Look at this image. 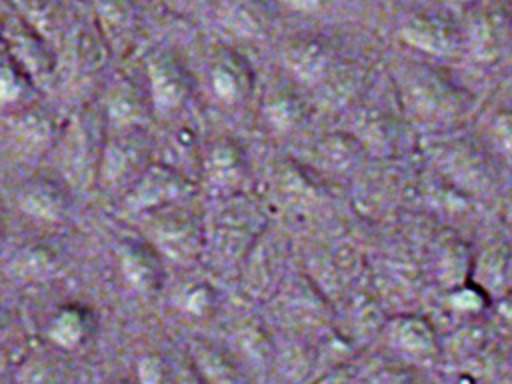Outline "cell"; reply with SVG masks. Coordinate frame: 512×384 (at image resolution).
Returning a JSON list of instances; mask_svg holds the SVG:
<instances>
[{"label":"cell","mask_w":512,"mask_h":384,"mask_svg":"<svg viewBox=\"0 0 512 384\" xmlns=\"http://www.w3.org/2000/svg\"><path fill=\"white\" fill-rule=\"evenodd\" d=\"M2 242H4V226H2V220H0V248H2Z\"/></svg>","instance_id":"obj_47"},{"label":"cell","mask_w":512,"mask_h":384,"mask_svg":"<svg viewBox=\"0 0 512 384\" xmlns=\"http://www.w3.org/2000/svg\"><path fill=\"white\" fill-rule=\"evenodd\" d=\"M154 140L144 126L110 128L98 184L110 192H126L136 178L154 162Z\"/></svg>","instance_id":"obj_7"},{"label":"cell","mask_w":512,"mask_h":384,"mask_svg":"<svg viewBox=\"0 0 512 384\" xmlns=\"http://www.w3.org/2000/svg\"><path fill=\"white\" fill-rule=\"evenodd\" d=\"M280 2L298 12H318L326 8L332 0H280Z\"/></svg>","instance_id":"obj_40"},{"label":"cell","mask_w":512,"mask_h":384,"mask_svg":"<svg viewBox=\"0 0 512 384\" xmlns=\"http://www.w3.org/2000/svg\"><path fill=\"white\" fill-rule=\"evenodd\" d=\"M196 182L168 162H152L120 196V214L144 216L190 196Z\"/></svg>","instance_id":"obj_8"},{"label":"cell","mask_w":512,"mask_h":384,"mask_svg":"<svg viewBox=\"0 0 512 384\" xmlns=\"http://www.w3.org/2000/svg\"><path fill=\"white\" fill-rule=\"evenodd\" d=\"M234 342H236V354L254 370H264V366H268L274 358L272 340L268 338L264 328L254 322L238 328L234 334Z\"/></svg>","instance_id":"obj_36"},{"label":"cell","mask_w":512,"mask_h":384,"mask_svg":"<svg viewBox=\"0 0 512 384\" xmlns=\"http://www.w3.org/2000/svg\"><path fill=\"white\" fill-rule=\"evenodd\" d=\"M390 76L406 122L420 136L460 130L476 114L474 94L442 68L402 60L392 66Z\"/></svg>","instance_id":"obj_1"},{"label":"cell","mask_w":512,"mask_h":384,"mask_svg":"<svg viewBox=\"0 0 512 384\" xmlns=\"http://www.w3.org/2000/svg\"><path fill=\"white\" fill-rule=\"evenodd\" d=\"M434 246V256H432V268L438 284L448 290L452 286H458L466 280L472 278V266H474V256L468 248L466 242H462L456 236H444L438 238Z\"/></svg>","instance_id":"obj_31"},{"label":"cell","mask_w":512,"mask_h":384,"mask_svg":"<svg viewBox=\"0 0 512 384\" xmlns=\"http://www.w3.org/2000/svg\"><path fill=\"white\" fill-rule=\"evenodd\" d=\"M108 48L110 44L106 42L100 26L82 20L74 24L66 36V64L78 76L92 74L106 62Z\"/></svg>","instance_id":"obj_28"},{"label":"cell","mask_w":512,"mask_h":384,"mask_svg":"<svg viewBox=\"0 0 512 384\" xmlns=\"http://www.w3.org/2000/svg\"><path fill=\"white\" fill-rule=\"evenodd\" d=\"M120 272L130 288L140 294H150L164 284V256L150 240L124 238L118 246Z\"/></svg>","instance_id":"obj_19"},{"label":"cell","mask_w":512,"mask_h":384,"mask_svg":"<svg viewBox=\"0 0 512 384\" xmlns=\"http://www.w3.org/2000/svg\"><path fill=\"white\" fill-rule=\"evenodd\" d=\"M148 218V240L156 250L176 264H192L206 252L208 230L202 218L178 202L144 214Z\"/></svg>","instance_id":"obj_6"},{"label":"cell","mask_w":512,"mask_h":384,"mask_svg":"<svg viewBox=\"0 0 512 384\" xmlns=\"http://www.w3.org/2000/svg\"><path fill=\"white\" fill-rule=\"evenodd\" d=\"M96 332L94 314L82 304L60 306L46 324V342L60 352H72L88 344Z\"/></svg>","instance_id":"obj_27"},{"label":"cell","mask_w":512,"mask_h":384,"mask_svg":"<svg viewBox=\"0 0 512 384\" xmlns=\"http://www.w3.org/2000/svg\"><path fill=\"white\" fill-rule=\"evenodd\" d=\"M278 200L292 210H308L322 202L324 188L316 174L296 160H282L274 170Z\"/></svg>","instance_id":"obj_24"},{"label":"cell","mask_w":512,"mask_h":384,"mask_svg":"<svg viewBox=\"0 0 512 384\" xmlns=\"http://www.w3.org/2000/svg\"><path fill=\"white\" fill-rule=\"evenodd\" d=\"M340 64L334 42L324 34L294 38L284 50V66L304 88L316 90Z\"/></svg>","instance_id":"obj_14"},{"label":"cell","mask_w":512,"mask_h":384,"mask_svg":"<svg viewBox=\"0 0 512 384\" xmlns=\"http://www.w3.org/2000/svg\"><path fill=\"white\" fill-rule=\"evenodd\" d=\"M400 40L428 56H454L464 48L462 26L436 12H414L400 24Z\"/></svg>","instance_id":"obj_12"},{"label":"cell","mask_w":512,"mask_h":384,"mask_svg":"<svg viewBox=\"0 0 512 384\" xmlns=\"http://www.w3.org/2000/svg\"><path fill=\"white\" fill-rule=\"evenodd\" d=\"M382 338L390 350L412 364H432L442 354L432 322L414 312H400L384 320Z\"/></svg>","instance_id":"obj_13"},{"label":"cell","mask_w":512,"mask_h":384,"mask_svg":"<svg viewBox=\"0 0 512 384\" xmlns=\"http://www.w3.org/2000/svg\"><path fill=\"white\" fill-rule=\"evenodd\" d=\"M422 150L446 186L464 196H482L492 188L496 162L476 136L460 130L422 136Z\"/></svg>","instance_id":"obj_2"},{"label":"cell","mask_w":512,"mask_h":384,"mask_svg":"<svg viewBox=\"0 0 512 384\" xmlns=\"http://www.w3.org/2000/svg\"><path fill=\"white\" fill-rule=\"evenodd\" d=\"M202 178L210 194L226 198L242 192L248 174V154L234 138L216 140L204 154Z\"/></svg>","instance_id":"obj_16"},{"label":"cell","mask_w":512,"mask_h":384,"mask_svg":"<svg viewBox=\"0 0 512 384\" xmlns=\"http://www.w3.org/2000/svg\"><path fill=\"white\" fill-rule=\"evenodd\" d=\"M62 268V256L48 242H28L6 262V274L18 282H42L54 278Z\"/></svg>","instance_id":"obj_29"},{"label":"cell","mask_w":512,"mask_h":384,"mask_svg":"<svg viewBox=\"0 0 512 384\" xmlns=\"http://www.w3.org/2000/svg\"><path fill=\"white\" fill-rule=\"evenodd\" d=\"M6 328H8V320H6V318H4V316H2V314H0V340H2V338H4V336H2V334H4V332H6Z\"/></svg>","instance_id":"obj_45"},{"label":"cell","mask_w":512,"mask_h":384,"mask_svg":"<svg viewBox=\"0 0 512 384\" xmlns=\"http://www.w3.org/2000/svg\"><path fill=\"white\" fill-rule=\"evenodd\" d=\"M6 136L10 146L24 158H38L46 154L56 142L54 116L32 102L20 104L6 116Z\"/></svg>","instance_id":"obj_15"},{"label":"cell","mask_w":512,"mask_h":384,"mask_svg":"<svg viewBox=\"0 0 512 384\" xmlns=\"http://www.w3.org/2000/svg\"><path fill=\"white\" fill-rule=\"evenodd\" d=\"M312 156L318 170L334 176L354 174L360 170L364 160L370 158L360 142L344 128L320 136L314 144Z\"/></svg>","instance_id":"obj_25"},{"label":"cell","mask_w":512,"mask_h":384,"mask_svg":"<svg viewBox=\"0 0 512 384\" xmlns=\"http://www.w3.org/2000/svg\"><path fill=\"white\" fill-rule=\"evenodd\" d=\"M12 376H14V370H10L8 356L0 348V384H12Z\"/></svg>","instance_id":"obj_42"},{"label":"cell","mask_w":512,"mask_h":384,"mask_svg":"<svg viewBox=\"0 0 512 384\" xmlns=\"http://www.w3.org/2000/svg\"><path fill=\"white\" fill-rule=\"evenodd\" d=\"M66 182L50 176H32L16 190L18 208L40 222H62L70 212Z\"/></svg>","instance_id":"obj_20"},{"label":"cell","mask_w":512,"mask_h":384,"mask_svg":"<svg viewBox=\"0 0 512 384\" xmlns=\"http://www.w3.org/2000/svg\"><path fill=\"white\" fill-rule=\"evenodd\" d=\"M108 120L102 106L80 108L60 138V168L64 182L86 188L98 182L102 154L108 138Z\"/></svg>","instance_id":"obj_4"},{"label":"cell","mask_w":512,"mask_h":384,"mask_svg":"<svg viewBox=\"0 0 512 384\" xmlns=\"http://www.w3.org/2000/svg\"><path fill=\"white\" fill-rule=\"evenodd\" d=\"M312 108V100L304 98L296 88L278 86L266 94L262 102V116L274 134L288 136L308 122Z\"/></svg>","instance_id":"obj_26"},{"label":"cell","mask_w":512,"mask_h":384,"mask_svg":"<svg viewBox=\"0 0 512 384\" xmlns=\"http://www.w3.org/2000/svg\"><path fill=\"white\" fill-rule=\"evenodd\" d=\"M208 230L206 252L214 254L220 266H240L252 244L268 228V218L260 202L244 192L220 198Z\"/></svg>","instance_id":"obj_3"},{"label":"cell","mask_w":512,"mask_h":384,"mask_svg":"<svg viewBox=\"0 0 512 384\" xmlns=\"http://www.w3.org/2000/svg\"><path fill=\"white\" fill-rule=\"evenodd\" d=\"M216 304H218V294L214 286L208 282H190L182 286L176 294V306L188 316L204 318L216 308Z\"/></svg>","instance_id":"obj_37"},{"label":"cell","mask_w":512,"mask_h":384,"mask_svg":"<svg viewBox=\"0 0 512 384\" xmlns=\"http://www.w3.org/2000/svg\"><path fill=\"white\" fill-rule=\"evenodd\" d=\"M94 10L108 44L124 42L138 26V6L134 0H94Z\"/></svg>","instance_id":"obj_34"},{"label":"cell","mask_w":512,"mask_h":384,"mask_svg":"<svg viewBox=\"0 0 512 384\" xmlns=\"http://www.w3.org/2000/svg\"><path fill=\"white\" fill-rule=\"evenodd\" d=\"M476 138L496 164L512 168V106L500 104L484 112Z\"/></svg>","instance_id":"obj_32"},{"label":"cell","mask_w":512,"mask_h":384,"mask_svg":"<svg viewBox=\"0 0 512 384\" xmlns=\"http://www.w3.org/2000/svg\"><path fill=\"white\" fill-rule=\"evenodd\" d=\"M218 28L236 40H256L268 34L274 24L270 0H218Z\"/></svg>","instance_id":"obj_22"},{"label":"cell","mask_w":512,"mask_h":384,"mask_svg":"<svg viewBox=\"0 0 512 384\" xmlns=\"http://www.w3.org/2000/svg\"><path fill=\"white\" fill-rule=\"evenodd\" d=\"M444 306L452 316L466 322L478 320V316H482L490 306V294L474 280H466L444 290Z\"/></svg>","instance_id":"obj_35"},{"label":"cell","mask_w":512,"mask_h":384,"mask_svg":"<svg viewBox=\"0 0 512 384\" xmlns=\"http://www.w3.org/2000/svg\"><path fill=\"white\" fill-rule=\"evenodd\" d=\"M170 152L178 158H190L196 152V132L188 126L178 128L172 136H170Z\"/></svg>","instance_id":"obj_39"},{"label":"cell","mask_w":512,"mask_h":384,"mask_svg":"<svg viewBox=\"0 0 512 384\" xmlns=\"http://www.w3.org/2000/svg\"><path fill=\"white\" fill-rule=\"evenodd\" d=\"M10 52H8V48H6V44H4V40H2V36H0V62L8 56Z\"/></svg>","instance_id":"obj_44"},{"label":"cell","mask_w":512,"mask_h":384,"mask_svg":"<svg viewBox=\"0 0 512 384\" xmlns=\"http://www.w3.org/2000/svg\"><path fill=\"white\" fill-rule=\"evenodd\" d=\"M440 2H448V4H474V2H478V0H440Z\"/></svg>","instance_id":"obj_46"},{"label":"cell","mask_w":512,"mask_h":384,"mask_svg":"<svg viewBox=\"0 0 512 384\" xmlns=\"http://www.w3.org/2000/svg\"><path fill=\"white\" fill-rule=\"evenodd\" d=\"M460 26L464 48L480 62H494L512 44V0H478Z\"/></svg>","instance_id":"obj_9"},{"label":"cell","mask_w":512,"mask_h":384,"mask_svg":"<svg viewBox=\"0 0 512 384\" xmlns=\"http://www.w3.org/2000/svg\"><path fill=\"white\" fill-rule=\"evenodd\" d=\"M22 4H24V8L28 10V12H32V14H46L50 8H52V4L56 2V0H20Z\"/></svg>","instance_id":"obj_41"},{"label":"cell","mask_w":512,"mask_h":384,"mask_svg":"<svg viewBox=\"0 0 512 384\" xmlns=\"http://www.w3.org/2000/svg\"><path fill=\"white\" fill-rule=\"evenodd\" d=\"M188 360L204 384H246L234 356L210 340H192Z\"/></svg>","instance_id":"obj_30"},{"label":"cell","mask_w":512,"mask_h":384,"mask_svg":"<svg viewBox=\"0 0 512 384\" xmlns=\"http://www.w3.org/2000/svg\"><path fill=\"white\" fill-rule=\"evenodd\" d=\"M274 296L280 298V304H276L278 316L290 328L308 330L326 322L328 300L310 278L300 276L298 280L288 282V286H280Z\"/></svg>","instance_id":"obj_18"},{"label":"cell","mask_w":512,"mask_h":384,"mask_svg":"<svg viewBox=\"0 0 512 384\" xmlns=\"http://www.w3.org/2000/svg\"><path fill=\"white\" fill-rule=\"evenodd\" d=\"M284 260L286 242L278 232L268 226L262 236L252 244L240 264L242 286L246 294L256 300H266L274 296L280 288Z\"/></svg>","instance_id":"obj_10"},{"label":"cell","mask_w":512,"mask_h":384,"mask_svg":"<svg viewBox=\"0 0 512 384\" xmlns=\"http://www.w3.org/2000/svg\"><path fill=\"white\" fill-rule=\"evenodd\" d=\"M506 290L512 294V236L506 242Z\"/></svg>","instance_id":"obj_43"},{"label":"cell","mask_w":512,"mask_h":384,"mask_svg":"<svg viewBox=\"0 0 512 384\" xmlns=\"http://www.w3.org/2000/svg\"><path fill=\"white\" fill-rule=\"evenodd\" d=\"M140 384H172V368L160 354H150L138 362Z\"/></svg>","instance_id":"obj_38"},{"label":"cell","mask_w":512,"mask_h":384,"mask_svg":"<svg viewBox=\"0 0 512 384\" xmlns=\"http://www.w3.org/2000/svg\"><path fill=\"white\" fill-rule=\"evenodd\" d=\"M146 78L152 108L160 114L180 110L192 94V74L172 50H154L146 60Z\"/></svg>","instance_id":"obj_11"},{"label":"cell","mask_w":512,"mask_h":384,"mask_svg":"<svg viewBox=\"0 0 512 384\" xmlns=\"http://www.w3.org/2000/svg\"><path fill=\"white\" fill-rule=\"evenodd\" d=\"M510 106H512V102H510Z\"/></svg>","instance_id":"obj_48"},{"label":"cell","mask_w":512,"mask_h":384,"mask_svg":"<svg viewBox=\"0 0 512 384\" xmlns=\"http://www.w3.org/2000/svg\"><path fill=\"white\" fill-rule=\"evenodd\" d=\"M54 346L28 352L14 368L12 384H70V372Z\"/></svg>","instance_id":"obj_33"},{"label":"cell","mask_w":512,"mask_h":384,"mask_svg":"<svg viewBox=\"0 0 512 384\" xmlns=\"http://www.w3.org/2000/svg\"><path fill=\"white\" fill-rule=\"evenodd\" d=\"M2 40L12 58L24 68L34 84L44 86L50 82L56 70V56L32 26L16 16L6 18Z\"/></svg>","instance_id":"obj_17"},{"label":"cell","mask_w":512,"mask_h":384,"mask_svg":"<svg viewBox=\"0 0 512 384\" xmlns=\"http://www.w3.org/2000/svg\"><path fill=\"white\" fill-rule=\"evenodd\" d=\"M210 88L224 104H240L254 90V70L250 60L236 50H222L208 70Z\"/></svg>","instance_id":"obj_23"},{"label":"cell","mask_w":512,"mask_h":384,"mask_svg":"<svg viewBox=\"0 0 512 384\" xmlns=\"http://www.w3.org/2000/svg\"><path fill=\"white\" fill-rule=\"evenodd\" d=\"M102 108L108 120V128L144 126L150 118V112L154 110L148 86L144 88L138 80L126 74L108 86Z\"/></svg>","instance_id":"obj_21"},{"label":"cell","mask_w":512,"mask_h":384,"mask_svg":"<svg viewBox=\"0 0 512 384\" xmlns=\"http://www.w3.org/2000/svg\"><path fill=\"white\" fill-rule=\"evenodd\" d=\"M408 122L400 110L396 92L392 100H356L348 112V128L368 156L390 160L402 152Z\"/></svg>","instance_id":"obj_5"}]
</instances>
